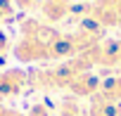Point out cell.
<instances>
[{"label":"cell","mask_w":121,"mask_h":116,"mask_svg":"<svg viewBox=\"0 0 121 116\" xmlns=\"http://www.w3.org/2000/svg\"><path fill=\"white\" fill-rule=\"evenodd\" d=\"M50 47L52 43L33 38V36H22V40L14 45V57L19 62H50Z\"/></svg>","instance_id":"cell-1"},{"label":"cell","mask_w":121,"mask_h":116,"mask_svg":"<svg viewBox=\"0 0 121 116\" xmlns=\"http://www.w3.org/2000/svg\"><path fill=\"white\" fill-rule=\"evenodd\" d=\"M29 85V74L22 69H5L0 71V99L17 97Z\"/></svg>","instance_id":"cell-2"},{"label":"cell","mask_w":121,"mask_h":116,"mask_svg":"<svg viewBox=\"0 0 121 116\" xmlns=\"http://www.w3.org/2000/svg\"><path fill=\"white\" fill-rule=\"evenodd\" d=\"M71 0H43L40 3V12L50 24H57L71 14Z\"/></svg>","instance_id":"cell-3"},{"label":"cell","mask_w":121,"mask_h":116,"mask_svg":"<svg viewBox=\"0 0 121 116\" xmlns=\"http://www.w3.org/2000/svg\"><path fill=\"white\" fill-rule=\"evenodd\" d=\"M100 83L102 81L97 76H93L90 71H86V74H81V76L74 78V83L69 85V90L74 95H78V97H95L97 90H100Z\"/></svg>","instance_id":"cell-4"},{"label":"cell","mask_w":121,"mask_h":116,"mask_svg":"<svg viewBox=\"0 0 121 116\" xmlns=\"http://www.w3.org/2000/svg\"><path fill=\"white\" fill-rule=\"evenodd\" d=\"M88 116H121V104L119 102H109V99L93 97V104H90Z\"/></svg>","instance_id":"cell-5"},{"label":"cell","mask_w":121,"mask_h":116,"mask_svg":"<svg viewBox=\"0 0 121 116\" xmlns=\"http://www.w3.org/2000/svg\"><path fill=\"white\" fill-rule=\"evenodd\" d=\"M95 97H100V99H109V102H121V76L102 81V83H100V90H97Z\"/></svg>","instance_id":"cell-6"},{"label":"cell","mask_w":121,"mask_h":116,"mask_svg":"<svg viewBox=\"0 0 121 116\" xmlns=\"http://www.w3.org/2000/svg\"><path fill=\"white\" fill-rule=\"evenodd\" d=\"M59 116H81L78 104L74 99H64L62 104H59Z\"/></svg>","instance_id":"cell-7"},{"label":"cell","mask_w":121,"mask_h":116,"mask_svg":"<svg viewBox=\"0 0 121 116\" xmlns=\"http://www.w3.org/2000/svg\"><path fill=\"white\" fill-rule=\"evenodd\" d=\"M26 116H50V111H48V107L45 104H33L31 109H29V114Z\"/></svg>","instance_id":"cell-8"},{"label":"cell","mask_w":121,"mask_h":116,"mask_svg":"<svg viewBox=\"0 0 121 116\" xmlns=\"http://www.w3.org/2000/svg\"><path fill=\"white\" fill-rule=\"evenodd\" d=\"M7 47H10V40H7V36H5L3 31H0V57L7 52Z\"/></svg>","instance_id":"cell-9"},{"label":"cell","mask_w":121,"mask_h":116,"mask_svg":"<svg viewBox=\"0 0 121 116\" xmlns=\"http://www.w3.org/2000/svg\"><path fill=\"white\" fill-rule=\"evenodd\" d=\"M12 3H14L17 7H22V10H31V7L36 5V0H12Z\"/></svg>","instance_id":"cell-10"}]
</instances>
